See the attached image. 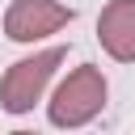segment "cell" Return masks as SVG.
Returning a JSON list of instances; mask_svg holds the SVG:
<instances>
[{"label":"cell","mask_w":135,"mask_h":135,"mask_svg":"<svg viewBox=\"0 0 135 135\" xmlns=\"http://www.w3.org/2000/svg\"><path fill=\"white\" fill-rule=\"evenodd\" d=\"M105 97H110V84H105L101 68L97 63H80L55 84V93L46 101V118H51V127L76 131V127L93 122L105 110Z\"/></svg>","instance_id":"6da1fadb"},{"label":"cell","mask_w":135,"mask_h":135,"mask_svg":"<svg viewBox=\"0 0 135 135\" xmlns=\"http://www.w3.org/2000/svg\"><path fill=\"white\" fill-rule=\"evenodd\" d=\"M63 59H68V46H46V51H34V55L8 63V72L0 76V110L17 114V118L30 114L42 101V93H46V84Z\"/></svg>","instance_id":"7a4b0ae2"},{"label":"cell","mask_w":135,"mask_h":135,"mask_svg":"<svg viewBox=\"0 0 135 135\" xmlns=\"http://www.w3.org/2000/svg\"><path fill=\"white\" fill-rule=\"evenodd\" d=\"M72 17H76V8L63 0H13L4 8V38L34 46V42L59 34L63 25H72Z\"/></svg>","instance_id":"3957f363"},{"label":"cell","mask_w":135,"mask_h":135,"mask_svg":"<svg viewBox=\"0 0 135 135\" xmlns=\"http://www.w3.org/2000/svg\"><path fill=\"white\" fill-rule=\"evenodd\" d=\"M97 42L114 63H135V0H110L101 8Z\"/></svg>","instance_id":"277c9868"}]
</instances>
